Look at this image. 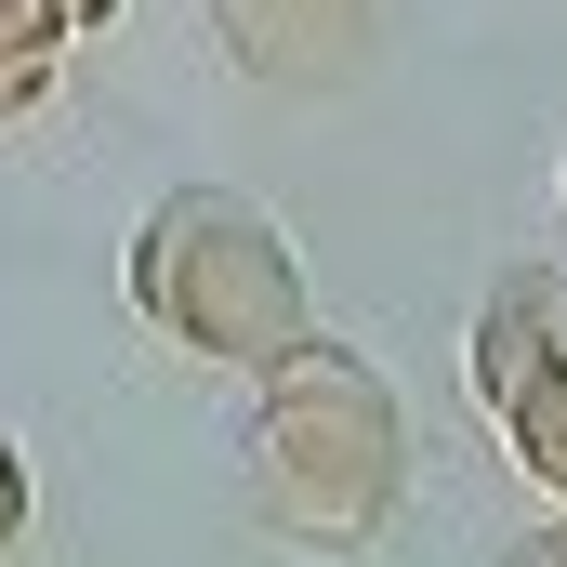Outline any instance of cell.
<instances>
[{
  "label": "cell",
  "instance_id": "1",
  "mask_svg": "<svg viewBox=\"0 0 567 567\" xmlns=\"http://www.w3.org/2000/svg\"><path fill=\"white\" fill-rule=\"evenodd\" d=\"M238 462H251V502L278 515L290 542H317V555H357L383 515H396V488H410V410H396V383L357 357V343H290L251 370V435H238Z\"/></svg>",
  "mask_w": 567,
  "mask_h": 567
},
{
  "label": "cell",
  "instance_id": "2",
  "mask_svg": "<svg viewBox=\"0 0 567 567\" xmlns=\"http://www.w3.org/2000/svg\"><path fill=\"white\" fill-rule=\"evenodd\" d=\"M133 303H145L158 343H185L212 370H265V357H290L317 330L278 212L238 198V185H172L133 225Z\"/></svg>",
  "mask_w": 567,
  "mask_h": 567
},
{
  "label": "cell",
  "instance_id": "3",
  "mask_svg": "<svg viewBox=\"0 0 567 567\" xmlns=\"http://www.w3.org/2000/svg\"><path fill=\"white\" fill-rule=\"evenodd\" d=\"M475 396L515 449V475L567 515V278L555 265H502L475 303Z\"/></svg>",
  "mask_w": 567,
  "mask_h": 567
},
{
  "label": "cell",
  "instance_id": "4",
  "mask_svg": "<svg viewBox=\"0 0 567 567\" xmlns=\"http://www.w3.org/2000/svg\"><path fill=\"white\" fill-rule=\"evenodd\" d=\"M66 40H80V27H66V0H0V120L53 93V66H66Z\"/></svg>",
  "mask_w": 567,
  "mask_h": 567
},
{
  "label": "cell",
  "instance_id": "5",
  "mask_svg": "<svg viewBox=\"0 0 567 567\" xmlns=\"http://www.w3.org/2000/svg\"><path fill=\"white\" fill-rule=\"evenodd\" d=\"M488 567H567V515H555V528H528V542H502Z\"/></svg>",
  "mask_w": 567,
  "mask_h": 567
},
{
  "label": "cell",
  "instance_id": "6",
  "mask_svg": "<svg viewBox=\"0 0 567 567\" xmlns=\"http://www.w3.org/2000/svg\"><path fill=\"white\" fill-rule=\"evenodd\" d=\"M66 27H120V0H66Z\"/></svg>",
  "mask_w": 567,
  "mask_h": 567
}]
</instances>
